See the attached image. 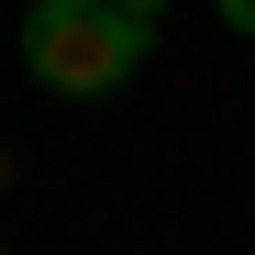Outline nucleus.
<instances>
[{
  "label": "nucleus",
  "mask_w": 255,
  "mask_h": 255,
  "mask_svg": "<svg viewBox=\"0 0 255 255\" xmlns=\"http://www.w3.org/2000/svg\"><path fill=\"white\" fill-rule=\"evenodd\" d=\"M144 56H155L144 11H111V0H33L22 11V78L56 100H111Z\"/></svg>",
  "instance_id": "1"
},
{
  "label": "nucleus",
  "mask_w": 255,
  "mask_h": 255,
  "mask_svg": "<svg viewBox=\"0 0 255 255\" xmlns=\"http://www.w3.org/2000/svg\"><path fill=\"white\" fill-rule=\"evenodd\" d=\"M211 11H222V33H244V45H255V0H211Z\"/></svg>",
  "instance_id": "2"
},
{
  "label": "nucleus",
  "mask_w": 255,
  "mask_h": 255,
  "mask_svg": "<svg viewBox=\"0 0 255 255\" xmlns=\"http://www.w3.org/2000/svg\"><path fill=\"white\" fill-rule=\"evenodd\" d=\"M111 11H144V22H155V11H166V0H111Z\"/></svg>",
  "instance_id": "3"
},
{
  "label": "nucleus",
  "mask_w": 255,
  "mask_h": 255,
  "mask_svg": "<svg viewBox=\"0 0 255 255\" xmlns=\"http://www.w3.org/2000/svg\"><path fill=\"white\" fill-rule=\"evenodd\" d=\"M0 255H11V244H0Z\"/></svg>",
  "instance_id": "4"
}]
</instances>
